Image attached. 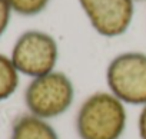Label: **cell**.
<instances>
[{
    "label": "cell",
    "mask_w": 146,
    "mask_h": 139,
    "mask_svg": "<svg viewBox=\"0 0 146 139\" xmlns=\"http://www.w3.org/2000/svg\"><path fill=\"white\" fill-rule=\"evenodd\" d=\"M127 106L108 89L95 90L75 115L78 139H122L127 129Z\"/></svg>",
    "instance_id": "6da1fadb"
},
{
    "label": "cell",
    "mask_w": 146,
    "mask_h": 139,
    "mask_svg": "<svg viewBox=\"0 0 146 139\" xmlns=\"http://www.w3.org/2000/svg\"><path fill=\"white\" fill-rule=\"evenodd\" d=\"M23 99L29 113L46 120H53L72 109L76 99V88L67 73L56 69L30 79L25 89Z\"/></svg>",
    "instance_id": "7a4b0ae2"
},
{
    "label": "cell",
    "mask_w": 146,
    "mask_h": 139,
    "mask_svg": "<svg viewBox=\"0 0 146 139\" xmlns=\"http://www.w3.org/2000/svg\"><path fill=\"white\" fill-rule=\"evenodd\" d=\"M106 88L126 106L146 105V53L127 50L113 56L105 70Z\"/></svg>",
    "instance_id": "3957f363"
},
{
    "label": "cell",
    "mask_w": 146,
    "mask_h": 139,
    "mask_svg": "<svg viewBox=\"0 0 146 139\" xmlns=\"http://www.w3.org/2000/svg\"><path fill=\"white\" fill-rule=\"evenodd\" d=\"M59 55V43L50 33L32 29L16 39L10 59L20 75L35 79L56 70Z\"/></svg>",
    "instance_id": "277c9868"
},
{
    "label": "cell",
    "mask_w": 146,
    "mask_h": 139,
    "mask_svg": "<svg viewBox=\"0 0 146 139\" xmlns=\"http://www.w3.org/2000/svg\"><path fill=\"white\" fill-rule=\"evenodd\" d=\"M90 27L102 37L123 36L135 17V0H78Z\"/></svg>",
    "instance_id": "5b68a950"
},
{
    "label": "cell",
    "mask_w": 146,
    "mask_h": 139,
    "mask_svg": "<svg viewBox=\"0 0 146 139\" xmlns=\"http://www.w3.org/2000/svg\"><path fill=\"white\" fill-rule=\"evenodd\" d=\"M10 139H60V135L50 120L27 112L15 119Z\"/></svg>",
    "instance_id": "8992f818"
},
{
    "label": "cell",
    "mask_w": 146,
    "mask_h": 139,
    "mask_svg": "<svg viewBox=\"0 0 146 139\" xmlns=\"http://www.w3.org/2000/svg\"><path fill=\"white\" fill-rule=\"evenodd\" d=\"M20 83V73L15 67L10 56L0 53V102L15 95Z\"/></svg>",
    "instance_id": "52a82bcc"
},
{
    "label": "cell",
    "mask_w": 146,
    "mask_h": 139,
    "mask_svg": "<svg viewBox=\"0 0 146 139\" xmlns=\"http://www.w3.org/2000/svg\"><path fill=\"white\" fill-rule=\"evenodd\" d=\"M13 13L23 17H33L43 13L50 0H7Z\"/></svg>",
    "instance_id": "ba28073f"
},
{
    "label": "cell",
    "mask_w": 146,
    "mask_h": 139,
    "mask_svg": "<svg viewBox=\"0 0 146 139\" xmlns=\"http://www.w3.org/2000/svg\"><path fill=\"white\" fill-rule=\"evenodd\" d=\"M12 9L7 3V0H0V37H2L9 25H10V19H12Z\"/></svg>",
    "instance_id": "9c48e42d"
},
{
    "label": "cell",
    "mask_w": 146,
    "mask_h": 139,
    "mask_svg": "<svg viewBox=\"0 0 146 139\" xmlns=\"http://www.w3.org/2000/svg\"><path fill=\"white\" fill-rule=\"evenodd\" d=\"M137 135L139 139H146V105L140 108L137 115Z\"/></svg>",
    "instance_id": "30bf717a"
},
{
    "label": "cell",
    "mask_w": 146,
    "mask_h": 139,
    "mask_svg": "<svg viewBox=\"0 0 146 139\" xmlns=\"http://www.w3.org/2000/svg\"><path fill=\"white\" fill-rule=\"evenodd\" d=\"M135 2H145V0H135Z\"/></svg>",
    "instance_id": "8fae6325"
}]
</instances>
